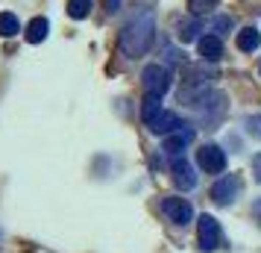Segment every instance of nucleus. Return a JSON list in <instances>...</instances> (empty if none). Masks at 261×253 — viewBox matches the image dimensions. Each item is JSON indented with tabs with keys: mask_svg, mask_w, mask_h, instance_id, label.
Masks as SVG:
<instances>
[{
	"mask_svg": "<svg viewBox=\"0 0 261 253\" xmlns=\"http://www.w3.org/2000/svg\"><path fill=\"white\" fill-rule=\"evenodd\" d=\"M153 38H155V15L150 9H144V12L132 15V21L123 27V33L118 38V48L123 56L135 59V56H144L150 50Z\"/></svg>",
	"mask_w": 261,
	"mask_h": 253,
	"instance_id": "obj_1",
	"label": "nucleus"
},
{
	"mask_svg": "<svg viewBox=\"0 0 261 253\" xmlns=\"http://www.w3.org/2000/svg\"><path fill=\"white\" fill-rule=\"evenodd\" d=\"M141 85L147 95L165 97V91L170 88V71H167L165 65H147L141 74Z\"/></svg>",
	"mask_w": 261,
	"mask_h": 253,
	"instance_id": "obj_2",
	"label": "nucleus"
},
{
	"mask_svg": "<svg viewBox=\"0 0 261 253\" xmlns=\"http://www.w3.org/2000/svg\"><path fill=\"white\" fill-rule=\"evenodd\" d=\"M197 236H200L202 250H217L220 241H223L220 224H217V218H212V215H200V221H197Z\"/></svg>",
	"mask_w": 261,
	"mask_h": 253,
	"instance_id": "obj_3",
	"label": "nucleus"
},
{
	"mask_svg": "<svg viewBox=\"0 0 261 253\" xmlns=\"http://www.w3.org/2000/svg\"><path fill=\"white\" fill-rule=\"evenodd\" d=\"M162 212H165L167 221H173L179 227L191 224V218H194V209H191V203L185 197H165L162 200Z\"/></svg>",
	"mask_w": 261,
	"mask_h": 253,
	"instance_id": "obj_4",
	"label": "nucleus"
},
{
	"mask_svg": "<svg viewBox=\"0 0 261 253\" xmlns=\"http://www.w3.org/2000/svg\"><path fill=\"white\" fill-rule=\"evenodd\" d=\"M197 165L205 174H220V171H226V153L217 145H202L197 150Z\"/></svg>",
	"mask_w": 261,
	"mask_h": 253,
	"instance_id": "obj_5",
	"label": "nucleus"
},
{
	"mask_svg": "<svg viewBox=\"0 0 261 253\" xmlns=\"http://www.w3.org/2000/svg\"><path fill=\"white\" fill-rule=\"evenodd\" d=\"M238 192H241V180L232 177V174H226V177H220V180L212 186V200L217 206H229L238 197Z\"/></svg>",
	"mask_w": 261,
	"mask_h": 253,
	"instance_id": "obj_6",
	"label": "nucleus"
},
{
	"mask_svg": "<svg viewBox=\"0 0 261 253\" xmlns=\"http://www.w3.org/2000/svg\"><path fill=\"white\" fill-rule=\"evenodd\" d=\"M170 171H173V182H176L179 189H194L197 186V174H194V165H191L188 159L176 156Z\"/></svg>",
	"mask_w": 261,
	"mask_h": 253,
	"instance_id": "obj_7",
	"label": "nucleus"
},
{
	"mask_svg": "<svg viewBox=\"0 0 261 253\" xmlns=\"http://www.w3.org/2000/svg\"><path fill=\"white\" fill-rule=\"evenodd\" d=\"M194 142V130H191L188 124L182 127V130H176V133L165 135V153H170V156H179L185 147Z\"/></svg>",
	"mask_w": 261,
	"mask_h": 253,
	"instance_id": "obj_8",
	"label": "nucleus"
},
{
	"mask_svg": "<svg viewBox=\"0 0 261 253\" xmlns=\"http://www.w3.org/2000/svg\"><path fill=\"white\" fill-rule=\"evenodd\" d=\"M147 127H150L153 135H170V133H176V130H182L185 124H182V118L173 115V112H162V115H159L153 124H147Z\"/></svg>",
	"mask_w": 261,
	"mask_h": 253,
	"instance_id": "obj_9",
	"label": "nucleus"
},
{
	"mask_svg": "<svg viewBox=\"0 0 261 253\" xmlns=\"http://www.w3.org/2000/svg\"><path fill=\"white\" fill-rule=\"evenodd\" d=\"M200 56L205 62H217L223 56V41L220 36H202L200 38Z\"/></svg>",
	"mask_w": 261,
	"mask_h": 253,
	"instance_id": "obj_10",
	"label": "nucleus"
},
{
	"mask_svg": "<svg viewBox=\"0 0 261 253\" xmlns=\"http://www.w3.org/2000/svg\"><path fill=\"white\" fill-rule=\"evenodd\" d=\"M258 44H261V33L255 27H244V30L238 33V50L252 53V50H258Z\"/></svg>",
	"mask_w": 261,
	"mask_h": 253,
	"instance_id": "obj_11",
	"label": "nucleus"
},
{
	"mask_svg": "<svg viewBox=\"0 0 261 253\" xmlns=\"http://www.w3.org/2000/svg\"><path fill=\"white\" fill-rule=\"evenodd\" d=\"M162 112H165V109H162V97H153V95L144 97V103H141V121L144 124H153Z\"/></svg>",
	"mask_w": 261,
	"mask_h": 253,
	"instance_id": "obj_12",
	"label": "nucleus"
},
{
	"mask_svg": "<svg viewBox=\"0 0 261 253\" xmlns=\"http://www.w3.org/2000/svg\"><path fill=\"white\" fill-rule=\"evenodd\" d=\"M47 30H50L47 18H33V21H30V27H27V41H30V44L44 41V38H47Z\"/></svg>",
	"mask_w": 261,
	"mask_h": 253,
	"instance_id": "obj_13",
	"label": "nucleus"
},
{
	"mask_svg": "<svg viewBox=\"0 0 261 253\" xmlns=\"http://www.w3.org/2000/svg\"><path fill=\"white\" fill-rule=\"evenodd\" d=\"M202 33V21L194 15L191 21H185V24H179V41H185V44H191V41H197Z\"/></svg>",
	"mask_w": 261,
	"mask_h": 253,
	"instance_id": "obj_14",
	"label": "nucleus"
},
{
	"mask_svg": "<svg viewBox=\"0 0 261 253\" xmlns=\"http://www.w3.org/2000/svg\"><path fill=\"white\" fill-rule=\"evenodd\" d=\"M21 33V21L15 12H0V36L3 38H12Z\"/></svg>",
	"mask_w": 261,
	"mask_h": 253,
	"instance_id": "obj_15",
	"label": "nucleus"
},
{
	"mask_svg": "<svg viewBox=\"0 0 261 253\" xmlns=\"http://www.w3.org/2000/svg\"><path fill=\"white\" fill-rule=\"evenodd\" d=\"M88 12H91V0H68V15L71 18L83 21V18H88Z\"/></svg>",
	"mask_w": 261,
	"mask_h": 253,
	"instance_id": "obj_16",
	"label": "nucleus"
},
{
	"mask_svg": "<svg viewBox=\"0 0 261 253\" xmlns=\"http://www.w3.org/2000/svg\"><path fill=\"white\" fill-rule=\"evenodd\" d=\"M214 6H217V0H188V9H191V15H205V12H212Z\"/></svg>",
	"mask_w": 261,
	"mask_h": 253,
	"instance_id": "obj_17",
	"label": "nucleus"
},
{
	"mask_svg": "<svg viewBox=\"0 0 261 253\" xmlns=\"http://www.w3.org/2000/svg\"><path fill=\"white\" fill-rule=\"evenodd\" d=\"M103 6H106L109 15H115V12L120 9V0H103Z\"/></svg>",
	"mask_w": 261,
	"mask_h": 253,
	"instance_id": "obj_18",
	"label": "nucleus"
},
{
	"mask_svg": "<svg viewBox=\"0 0 261 253\" xmlns=\"http://www.w3.org/2000/svg\"><path fill=\"white\" fill-rule=\"evenodd\" d=\"M214 30H217V36H220L223 30H229V18H217V21H214Z\"/></svg>",
	"mask_w": 261,
	"mask_h": 253,
	"instance_id": "obj_19",
	"label": "nucleus"
},
{
	"mask_svg": "<svg viewBox=\"0 0 261 253\" xmlns=\"http://www.w3.org/2000/svg\"><path fill=\"white\" fill-rule=\"evenodd\" d=\"M252 174H255V180L261 182V153L255 159H252Z\"/></svg>",
	"mask_w": 261,
	"mask_h": 253,
	"instance_id": "obj_20",
	"label": "nucleus"
}]
</instances>
